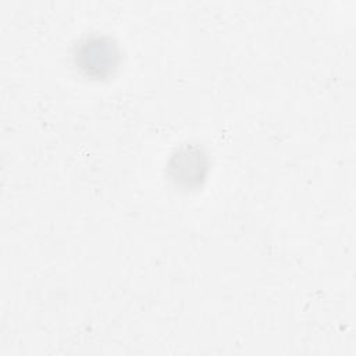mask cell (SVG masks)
I'll use <instances>...</instances> for the list:
<instances>
[{
  "mask_svg": "<svg viewBox=\"0 0 356 356\" xmlns=\"http://www.w3.org/2000/svg\"><path fill=\"white\" fill-rule=\"evenodd\" d=\"M118 49L107 38H85L75 47V65L88 76L103 78L113 72L118 64Z\"/></svg>",
  "mask_w": 356,
  "mask_h": 356,
  "instance_id": "1",
  "label": "cell"
},
{
  "mask_svg": "<svg viewBox=\"0 0 356 356\" xmlns=\"http://www.w3.org/2000/svg\"><path fill=\"white\" fill-rule=\"evenodd\" d=\"M209 160L197 146H182L170 159L168 171L171 179L184 186L197 185L207 172Z\"/></svg>",
  "mask_w": 356,
  "mask_h": 356,
  "instance_id": "2",
  "label": "cell"
}]
</instances>
